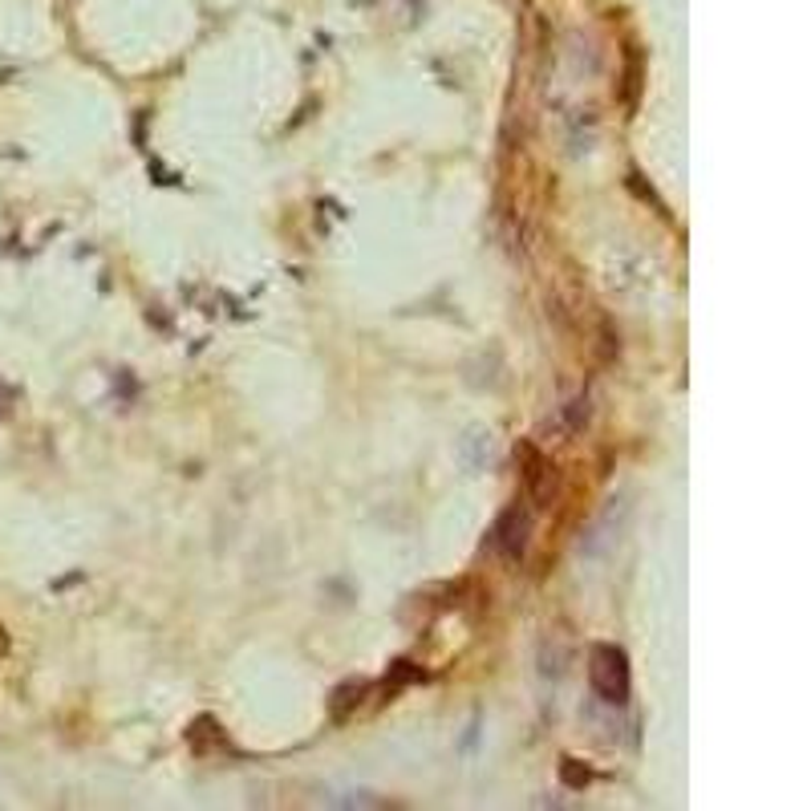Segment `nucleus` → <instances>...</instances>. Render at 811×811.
<instances>
[{"label":"nucleus","instance_id":"obj_2","mask_svg":"<svg viewBox=\"0 0 811 811\" xmlns=\"http://www.w3.org/2000/svg\"><path fill=\"white\" fill-rule=\"evenodd\" d=\"M527 536H532V520H527L524 508H511L508 520L499 524V544L511 560H520L527 552Z\"/></svg>","mask_w":811,"mask_h":811},{"label":"nucleus","instance_id":"obj_1","mask_svg":"<svg viewBox=\"0 0 811 811\" xmlns=\"http://www.w3.org/2000/svg\"><path fill=\"white\" fill-rule=\"evenodd\" d=\"M592 686L609 702H625V694H629V661L616 646H601L592 653Z\"/></svg>","mask_w":811,"mask_h":811}]
</instances>
